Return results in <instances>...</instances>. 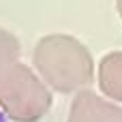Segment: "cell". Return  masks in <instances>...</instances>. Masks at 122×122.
<instances>
[{
  "label": "cell",
  "instance_id": "obj_1",
  "mask_svg": "<svg viewBox=\"0 0 122 122\" xmlns=\"http://www.w3.org/2000/svg\"><path fill=\"white\" fill-rule=\"evenodd\" d=\"M34 69L47 88L71 94L81 92L94 77V60L88 47L69 34L43 36L34 47Z\"/></svg>",
  "mask_w": 122,
  "mask_h": 122
},
{
  "label": "cell",
  "instance_id": "obj_2",
  "mask_svg": "<svg viewBox=\"0 0 122 122\" xmlns=\"http://www.w3.org/2000/svg\"><path fill=\"white\" fill-rule=\"evenodd\" d=\"M51 107L47 84L24 62L0 73V109L15 122H36Z\"/></svg>",
  "mask_w": 122,
  "mask_h": 122
},
{
  "label": "cell",
  "instance_id": "obj_3",
  "mask_svg": "<svg viewBox=\"0 0 122 122\" xmlns=\"http://www.w3.org/2000/svg\"><path fill=\"white\" fill-rule=\"evenodd\" d=\"M69 122H122V107L92 90H81L71 103Z\"/></svg>",
  "mask_w": 122,
  "mask_h": 122
},
{
  "label": "cell",
  "instance_id": "obj_4",
  "mask_svg": "<svg viewBox=\"0 0 122 122\" xmlns=\"http://www.w3.org/2000/svg\"><path fill=\"white\" fill-rule=\"evenodd\" d=\"M99 88L114 103H122V51H112L99 62Z\"/></svg>",
  "mask_w": 122,
  "mask_h": 122
},
{
  "label": "cell",
  "instance_id": "obj_5",
  "mask_svg": "<svg viewBox=\"0 0 122 122\" xmlns=\"http://www.w3.org/2000/svg\"><path fill=\"white\" fill-rule=\"evenodd\" d=\"M17 58H19V41L15 39V34H11L0 26V73L11 64L19 62Z\"/></svg>",
  "mask_w": 122,
  "mask_h": 122
},
{
  "label": "cell",
  "instance_id": "obj_6",
  "mask_svg": "<svg viewBox=\"0 0 122 122\" xmlns=\"http://www.w3.org/2000/svg\"><path fill=\"white\" fill-rule=\"evenodd\" d=\"M116 9H118V13H120V17H122V0H116Z\"/></svg>",
  "mask_w": 122,
  "mask_h": 122
},
{
  "label": "cell",
  "instance_id": "obj_7",
  "mask_svg": "<svg viewBox=\"0 0 122 122\" xmlns=\"http://www.w3.org/2000/svg\"><path fill=\"white\" fill-rule=\"evenodd\" d=\"M0 122H9V118L4 116V112H2V109H0Z\"/></svg>",
  "mask_w": 122,
  "mask_h": 122
}]
</instances>
